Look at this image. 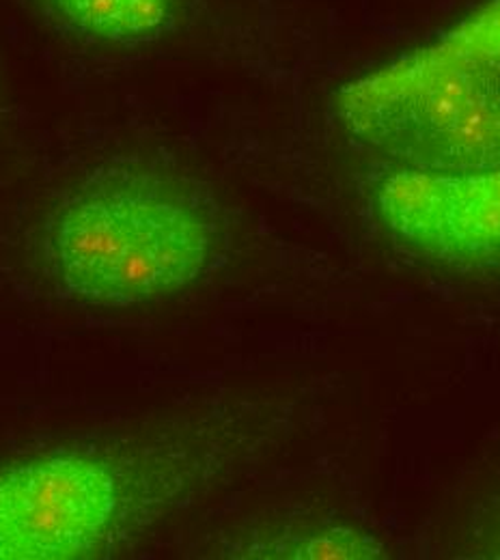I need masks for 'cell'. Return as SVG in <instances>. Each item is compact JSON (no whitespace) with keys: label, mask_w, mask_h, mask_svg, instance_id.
Wrapping results in <instances>:
<instances>
[{"label":"cell","mask_w":500,"mask_h":560,"mask_svg":"<svg viewBox=\"0 0 500 560\" xmlns=\"http://www.w3.org/2000/svg\"><path fill=\"white\" fill-rule=\"evenodd\" d=\"M277 410L224 404L0 466V560L113 557L275 442Z\"/></svg>","instance_id":"obj_1"},{"label":"cell","mask_w":500,"mask_h":560,"mask_svg":"<svg viewBox=\"0 0 500 560\" xmlns=\"http://www.w3.org/2000/svg\"><path fill=\"white\" fill-rule=\"evenodd\" d=\"M35 246L63 300L132 308L212 277L226 259L229 224L197 177L153 158H113L53 201Z\"/></svg>","instance_id":"obj_2"},{"label":"cell","mask_w":500,"mask_h":560,"mask_svg":"<svg viewBox=\"0 0 500 560\" xmlns=\"http://www.w3.org/2000/svg\"><path fill=\"white\" fill-rule=\"evenodd\" d=\"M346 135L393 166L466 173L500 166V86L429 44L344 84Z\"/></svg>","instance_id":"obj_3"},{"label":"cell","mask_w":500,"mask_h":560,"mask_svg":"<svg viewBox=\"0 0 500 560\" xmlns=\"http://www.w3.org/2000/svg\"><path fill=\"white\" fill-rule=\"evenodd\" d=\"M382 231L408 253L460 272H500V166L421 173L393 166L371 186Z\"/></svg>","instance_id":"obj_4"},{"label":"cell","mask_w":500,"mask_h":560,"mask_svg":"<svg viewBox=\"0 0 500 560\" xmlns=\"http://www.w3.org/2000/svg\"><path fill=\"white\" fill-rule=\"evenodd\" d=\"M210 557L235 560H386L391 550L371 530L324 513L261 517L222 537Z\"/></svg>","instance_id":"obj_5"},{"label":"cell","mask_w":500,"mask_h":560,"mask_svg":"<svg viewBox=\"0 0 500 560\" xmlns=\"http://www.w3.org/2000/svg\"><path fill=\"white\" fill-rule=\"evenodd\" d=\"M57 33L104 48L135 50L179 28L182 0H26Z\"/></svg>","instance_id":"obj_6"},{"label":"cell","mask_w":500,"mask_h":560,"mask_svg":"<svg viewBox=\"0 0 500 560\" xmlns=\"http://www.w3.org/2000/svg\"><path fill=\"white\" fill-rule=\"evenodd\" d=\"M429 46L500 86V0L481 2Z\"/></svg>","instance_id":"obj_7"},{"label":"cell","mask_w":500,"mask_h":560,"mask_svg":"<svg viewBox=\"0 0 500 560\" xmlns=\"http://www.w3.org/2000/svg\"><path fill=\"white\" fill-rule=\"evenodd\" d=\"M499 537H500V535H499Z\"/></svg>","instance_id":"obj_8"}]
</instances>
